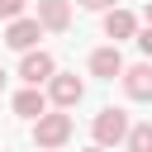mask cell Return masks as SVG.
Wrapping results in <instances>:
<instances>
[{"mask_svg": "<svg viewBox=\"0 0 152 152\" xmlns=\"http://www.w3.org/2000/svg\"><path fill=\"white\" fill-rule=\"evenodd\" d=\"M0 90H5V71H0Z\"/></svg>", "mask_w": 152, "mask_h": 152, "instance_id": "e0dca14e", "label": "cell"}, {"mask_svg": "<svg viewBox=\"0 0 152 152\" xmlns=\"http://www.w3.org/2000/svg\"><path fill=\"white\" fill-rule=\"evenodd\" d=\"M90 76H100V81H114V76H124V57H119V48H114V43L90 52Z\"/></svg>", "mask_w": 152, "mask_h": 152, "instance_id": "9c48e42d", "label": "cell"}, {"mask_svg": "<svg viewBox=\"0 0 152 152\" xmlns=\"http://www.w3.org/2000/svg\"><path fill=\"white\" fill-rule=\"evenodd\" d=\"M142 14H147V24H152V0H147V5H142Z\"/></svg>", "mask_w": 152, "mask_h": 152, "instance_id": "9a60e30c", "label": "cell"}, {"mask_svg": "<svg viewBox=\"0 0 152 152\" xmlns=\"http://www.w3.org/2000/svg\"><path fill=\"white\" fill-rule=\"evenodd\" d=\"M133 43L142 48V57H152V24H147V28H138V33H133Z\"/></svg>", "mask_w": 152, "mask_h": 152, "instance_id": "4fadbf2b", "label": "cell"}, {"mask_svg": "<svg viewBox=\"0 0 152 152\" xmlns=\"http://www.w3.org/2000/svg\"><path fill=\"white\" fill-rule=\"evenodd\" d=\"M138 33V19H133V10H104V38H114V48L124 43V38H133Z\"/></svg>", "mask_w": 152, "mask_h": 152, "instance_id": "ba28073f", "label": "cell"}, {"mask_svg": "<svg viewBox=\"0 0 152 152\" xmlns=\"http://www.w3.org/2000/svg\"><path fill=\"white\" fill-rule=\"evenodd\" d=\"M124 95L128 100H152V62L124 66Z\"/></svg>", "mask_w": 152, "mask_h": 152, "instance_id": "52a82bcc", "label": "cell"}, {"mask_svg": "<svg viewBox=\"0 0 152 152\" xmlns=\"http://www.w3.org/2000/svg\"><path fill=\"white\" fill-rule=\"evenodd\" d=\"M0 19H24V0H0Z\"/></svg>", "mask_w": 152, "mask_h": 152, "instance_id": "7c38bea8", "label": "cell"}, {"mask_svg": "<svg viewBox=\"0 0 152 152\" xmlns=\"http://www.w3.org/2000/svg\"><path fill=\"white\" fill-rule=\"evenodd\" d=\"M33 19L43 24V33H66L71 28V0H38Z\"/></svg>", "mask_w": 152, "mask_h": 152, "instance_id": "5b68a950", "label": "cell"}, {"mask_svg": "<svg viewBox=\"0 0 152 152\" xmlns=\"http://www.w3.org/2000/svg\"><path fill=\"white\" fill-rule=\"evenodd\" d=\"M38 38H43V24H38V19H14V24L5 28V43H10L14 52H33Z\"/></svg>", "mask_w": 152, "mask_h": 152, "instance_id": "8992f818", "label": "cell"}, {"mask_svg": "<svg viewBox=\"0 0 152 152\" xmlns=\"http://www.w3.org/2000/svg\"><path fill=\"white\" fill-rule=\"evenodd\" d=\"M19 76L38 90L43 81H52L57 76V62H52V52H43V48H33V52H24V62H19Z\"/></svg>", "mask_w": 152, "mask_h": 152, "instance_id": "277c9868", "label": "cell"}, {"mask_svg": "<svg viewBox=\"0 0 152 152\" xmlns=\"http://www.w3.org/2000/svg\"><path fill=\"white\" fill-rule=\"evenodd\" d=\"M71 114H62V109H48L43 119H33V142L43 147V152H62L66 147V138H71Z\"/></svg>", "mask_w": 152, "mask_h": 152, "instance_id": "6da1fadb", "label": "cell"}, {"mask_svg": "<svg viewBox=\"0 0 152 152\" xmlns=\"http://www.w3.org/2000/svg\"><path fill=\"white\" fill-rule=\"evenodd\" d=\"M81 95H86V81H81L76 71H57V76L48 81V100H52L62 114H66L71 104H81Z\"/></svg>", "mask_w": 152, "mask_h": 152, "instance_id": "3957f363", "label": "cell"}, {"mask_svg": "<svg viewBox=\"0 0 152 152\" xmlns=\"http://www.w3.org/2000/svg\"><path fill=\"white\" fill-rule=\"evenodd\" d=\"M76 5H86V10H114V0H76Z\"/></svg>", "mask_w": 152, "mask_h": 152, "instance_id": "5bb4252c", "label": "cell"}, {"mask_svg": "<svg viewBox=\"0 0 152 152\" xmlns=\"http://www.w3.org/2000/svg\"><path fill=\"white\" fill-rule=\"evenodd\" d=\"M128 128H133V124H128V114H124V109H114V104H109V109H100V114L90 119L95 147H104V152H109L114 142H124V138H128Z\"/></svg>", "mask_w": 152, "mask_h": 152, "instance_id": "7a4b0ae2", "label": "cell"}, {"mask_svg": "<svg viewBox=\"0 0 152 152\" xmlns=\"http://www.w3.org/2000/svg\"><path fill=\"white\" fill-rule=\"evenodd\" d=\"M86 152H104V147H95V142H90V147H86Z\"/></svg>", "mask_w": 152, "mask_h": 152, "instance_id": "2e32d148", "label": "cell"}, {"mask_svg": "<svg viewBox=\"0 0 152 152\" xmlns=\"http://www.w3.org/2000/svg\"><path fill=\"white\" fill-rule=\"evenodd\" d=\"M124 142H128V152H152V124H133Z\"/></svg>", "mask_w": 152, "mask_h": 152, "instance_id": "8fae6325", "label": "cell"}, {"mask_svg": "<svg viewBox=\"0 0 152 152\" xmlns=\"http://www.w3.org/2000/svg\"><path fill=\"white\" fill-rule=\"evenodd\" d=\"M14 114H19V119H43V114H48V95L33 90V86H24V90L14 95Z\"/></svg>", "mask_w": 152, "mask_h": 152, "instance_id": "30bf717a", "label": "cell"}]
</instances>
